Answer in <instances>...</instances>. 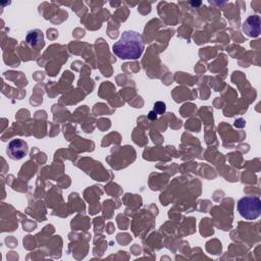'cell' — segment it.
Listing matches in <instances>:
<instances>
[{
    "label": "cell",
    "mask_w": 261,
    "mask_h": 261,
    "mask_svg": "<svg viewBox=\"0 0 261 261\" xmlns=\"http://www.w3.org/2000/svg\"><path fill=\"white\" fill-rule=\"evenodd\" d=\"M144 50L142 36L135 31H125L113 44L112 51L120 59H138Z\"/></svg>",
    "instance_id": "1"
},
{
    "label": "cell",
    "mask_w": 261,
    "mask_h": 261,
    "mask_svg": "<svg viewBox=\"0 0 261 261\" xmlns=\"http://www.w3.org/2000/svg\"><path fill=\"white\" fill-rule=\"evenodd\" d=\"M240 215L247 220H254L261 214V200L256 196H245L238 202Z\"/></svg>",
    "instance_id": "2"
},
{
    "label": "cell",
    "mask_w": 261,
    "mask_h": 261,
    "mask_svg": "<svg viewBox=\"0 0 261 261\" xmlns=\"http://www.w3.org/2000/svg\"><path fill=\"white\" fill-rule=\"evenodd\" d=\"M29 151V147L25 141L21 139H13L9 142L6 152L9 158L13 160H20L24 156H27Z\"/></svg>",
    "instance_id": "3"
},
{
    "label": "cell",
    "mask_w": 261,
    "mask_h": 261,
    "mask_svg": "<svg viewBox=\"0 0 261 261\" xmlns=\"http://www.w3.org/2000/svg\"><path fill=\"white\" fill-rule=\"evenodd\" d=\"M243 32L248 37H258L260 35V17L259 15H250L243 22L242 25Z\"/></svg>",
    "instance_id": "4"
},
{
    "label": "cell",
    "mask_w": 261,
    "mask_h": 261,
    "mask_svg": "<svg viewBox=\"0 0 261 261\" xmlns=\"http://www.w3.org/2000/svg\"><path fill=\"white\" fill-rule=\"evenodd\" d=\"M44 36L40 30H34L30 31L25 37V41L29 46L31 47H37L39 45H43Z\"/></svg>",
    "instance_id": "5"
},
{
    "label": "cell",
    "mask_w": 261,
    "mask_h": 261,
    "mask_svg": "<svg viewBox=\"0 0 261 261\" xmlns=\"http://www.w3.org/2000/svg\"><path fill=\"white\" fill-rule=\"evenodd\" d=\"M154 111L157 113V114H161L165 111V104L161 101H158L154 104Z\"/></svg>",
    "instance_id": "6"
},
{
    "label": "cell",
    "mask_w": 261,
    "mask_h": 261,
    "mask_svg": "<svg viewBox=\"0 0 261 261\" xmlns=\"http://www.w3.org/2000/svg\"><path fill=\"white\" fill-rule=\"evenodd\" d=\"M149 118L150 119H156V117H157V113L153 110V111H150V113H149Z\"/></svg>",
    "instance_id": "7"
}]
</instances>
